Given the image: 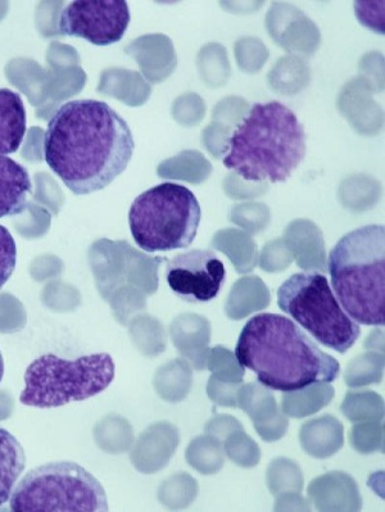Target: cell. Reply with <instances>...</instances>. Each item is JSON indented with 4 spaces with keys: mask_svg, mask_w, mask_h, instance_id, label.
Here are the masks:
<instances>
[{
    "mask_svg": "<svg viewBox=\"0 0 385 512\" xmlns=\"http://www.w3.org/2000/svg\"><path fill=\"white\" fill-rule=\"evenodd\" d=\"M31 193L29 171L12 158L0 156V219L22 214Z\"/></svg>",
    "mask_w": 385,
    "mask_h": 512,
    "instance_id": "15",
    "label": "cell"
},
{
    "mask_svg": "<svg viewBox=\"0 0 385 512\" xmlns=\"http://www.w3.org/2000/svg\"><path fill=\"white\" fill-rule=\"evenodd\" d=\"M335 298L356 323L385 324V229L366 225L344 235L330 251Z\"/></svg>",
    "mask_w": 385,
    "mask_h": 512,
    "instance_id": "4",
    "label": "cell"
},
{
    "mask_svg": "<svg viewBox=\"0 0 385 512\" xmlns=\"http://www.w3.org/2000/svg\"><path fill=\"white\" fill-rule=\"evenodd\" d=\"M384 353L368 351L355 357L344 371V382L350 388L368 387L382 383L384 376Z\"/></svg>",
    "mask_w": 385,
    "mask_h": 512,
    "instance_id": "27",
    "label": "cell"
},
{
    "mask_svg": "<svg viewBox=\"0 0 385 512\" xmlns=\"http://www.w3.org/2000/svg\"><path fill=\"white\" fill-rule=\"evenodd\" d=\"M130 20V8L126 2H71L58 17V29L62 35L107 47L124 38Z\"/></svg>",
    "mask_w": 385,
    "mask_h": 512,
    "instance_id": "9",
    "label": "cell"
},
{
    "mask_svg": "<svg viewBox=\"0 0 385 512\" xmlns=\"http://www.w3.org/2000/svg\"><path fill=\"white\" fill-rule=\"evenodd\" d=\"M334 396L332 384L314 383L297 391L284 392L280 409L288 418L305 419L329 406Z\"/></svg>",
    "mask_w": 385,
    "mask_h": 512,
    "instance_id": "19",
    "label": "cell"
},
{
    "mask_svg": "<svg viewBox=\"0 0 385 512\" xmlns=\"http://www.w3.org/2000/svg\"><path fill=\"white\" fill-rule=\"evenodd\" d=\"M206 367L215 378L226 383H243L246 374L235 353L224 346L211 348Z\"/></svg>",
    "mask_w": 385,
    "mask_h": 512,
    "instance_id": "31",
    "label": "cell"
},
{
    "mask_svg": "<svg viewBox=\"0 0 385 512\" xmlns=\"http://www.w3.org/2000/svg\"><path fill=\"white\" fill-rule=\"evenodd\" d=\"M25 466L24 447L11 432L0 428V507L11 500Z\"/></svg>",
    "mask_w": 385,
    "mask_h": 512,
    "instance_id": "20",
    "label": "cell"
},
{
    "mask_svg": "<svg viewBox=\"0 0 385 512\" xmlns=\"http://www.w3.org/2000/svg\"><path fill=\"white\" fill-rule=\"evenodd\" d=\"M212 326L205 316L183 314L172 320L170 337L176 350L197 371L206 369Z\"/></svg>",
    "mask_w": 385,
    "mask_h": 512,
    "instance_id": "12",
    "label": "cell"
},
{
    "mask_svg": "<svg viewBox=\"0 0 385 512\" xmlns=\"http://www.w3.org/2000/svg\"><path fill=\"white\" fill-rule=\"evenodd\" d=\"M240 365L273 391L292 392L314 383H333L341 365L321 351L283 315L260 314L244 325L235 348Z\"/></svg>",
    "mask_w": 385,
    "mask_h": 512,
    "instance_id": "2",
    "label": "cell"
},
{
    "mask_svg": "<svg viewBox=\"0 0 385 512\" xmlns=\"http://www.w3.org/2000/svg\"><path fill=\"white\" fill-rule=\"evenodd\" d=\"M242 430H244L243 424L237 418L225 414L215 415L205 427L206 434L220 439L223 443L230 434L242 432Z\"/></svg>",
    "mask_w": 385,
    "mask_h": 512,
    "instance_id": "37",
    "label": "cell"
},
{
    "mask_svg": "<svg viewBox=\"0 0 385 512\" xmlns=\"http://www.w3.org/2000/svg\"><path fill=\"white\" fill-rule=\"evenodd\" d=\"M253 427H255L262 441L269 443L278 442L288 432V416L283 411H280L273 419L267 420L265 423L255 424Z\"/></svg>",
    "mask_w": 385,
    "mask_h": 512,
    "instance_id": "36",
    "label": "cell"
},
{
    "mask_svg": "<svg viewBox=\"0 0 385 512\" xmlns=\"http://www.w3.org/2000/svg\"><path fill=\"white\" fill-rule=\"evenodd\" d=\"M285 240L301 269L328 271L323 234L315 224L305 220L292 222L285 230Z\"/></svg>",
    "mask_w": 385,
    "mask_h": 512,
    "instance_id": "14",
    "label": "cell"
},
{
    "mask_svg": "<svg viewBox=\"0 0 385 512\" xmlns=\"http://www.w3.org/2000/svg\"><path fill=\"white\" fill-rule=\"evenodd\" d=\"M26 110L21 95L0 89V156L16 153L26 135Z\"/></svg>",
    "mask_w": 385,
    "mask_h": 512,
    "instance_id": "17",
    "label": "cell"
},
{
    "mask_svg": "<svg viewBox=\"0 0 385 512\" xmlns=\"http://www.w3.org/2000/svg\"><path fill=\"white\" fill-rule=\"evenodd\" d=\"M270 305V292L257 276L243 278L231 288L225 305V314L230 320L246 319L257 311L265 310Z\"/></svg>",
    "mask_w": 385,
    "mask_h": 512,
    "instance_id": "18",
    "label": "cell"
},
{
    "mask_svg": "<svg viewBox=\"0 0 385 512\" xmlns=\"http://www.w3.org/2000/svg\"><path fill=\"white\" fill-rule=\"evenodd\" d=\"M275 511H311V501L301 492H287L275 497Z\"/></svg>",
    "mask_w": 385,
    "mask_h": 512,
    "instance_id": "38",
    "label": "cell"
},
{
    "mask_svg": "<svg viewBox=\"0 0 385 512\" xmlns=\"http://www.w3.org/2000/svg\"><path fill=\"white\" fill-rule=\"evenodd\" d=\"M158 396L169 403H179L193 387V367L184 359L167 362L158 369L153 380Z\"/></svg>",
    "mask_w": 385,
    "mask_h": 512,
    "instance_id": "21",
    "label": "cell"
},
{
    "mask_svg": "<svg viewBox=\"0 0 385 512\" xmlns=\"http://www.w3.org/2000/svg\"><path fill=\"white\" fill-rule=\"evenodd\" d=\"M303 451L314 459H329L342 450L344 428L341 421L332 415L306 421L300 430Z\"/></svg>",
    "mask_w": 385,
    "mask_h": 512,
    "instance_id": "16",
    "label": "cell"
},
{
    "mask_svg": "<svg viewBox=\"0 0 385 512\" xmlns=\"http://www.w3.org/2000/svg\"><path fill=\"white\" fill-rule=\"evenodd\" d=\"M185 459L202 475H214L224 468V443L210 434L194 438L185 451Z\"/></svg>",
    "mask_w": 385,
    "mask_h": 512,
    "instance_id": "24",
    "label": "cell"
},
{
    "mask_svg": "<svg viewBox=\"0 0 385 512\" xmlns=\"http://www.w3.org/2000/svg\"><path fill=\"white\" fill-rule=\"evenodd\" d=\"M341 410L353 424L364 423V421H383L385 414L383 397L368 389L348 391Z\"/></svg>",
    "mask_w": 385,
    "mask_h": 512,
    "instance_id": "25",
    "label": "cell"
},
{
    "mask_svg": "<svg viewBox=\"0 0 385 512\" xmlns=\"http://www.w3.org/2000/svg\"><path fill=\"white\" fill-rule=\"evenodd\" d=\"M350 444L361 455L384 452L383 421H364L355 423L350 432Z\"/></svg>",
    "mask_w": 385,
    "mask_h": 512,
    "instance_id": "32",
    "label": "cell"
},
{
    "mask_svg": "<svg viewBox=\"0 0 385 512\" xmlns=\"http://www.w3.org/2000/svg\"><path fill=\"white\" fill-rule=\"evenodd\" d=\"M267 488L274 497L287 492H302L305 478L301 466L287 457H278L270 462L266 471Z\"/></svg>",
    "mask_w": 385,
    "mask_h": 512,
    "instance_id": "26",
    "label": "cell"
},
{
    "mask_svg": "<svg viewBox=\"0 0 385 512\" xmlns=\"http://www.w3.org/2000/svg\"><path fill=\"white\" fill-rule=\"evenodd\" d=\"M3 376H4V360H3L2 352H0V383H2Z\"/></svg>",
    "mask_w": 385,
    "mask_h": 512,
    "instance_id": "40",
    "label": "cell"
},
{
    "mask_svg": "<svg viewBox=\"0 0 385 512\" xmlns=\"http://www.w3.org/2000/svg\"><path fill=\"white\" fill-rule=\"evenodd\" d=\"M212 247L225 253L239 274L251 273L257 265V247L253 239L242 231L221 230L212 240Z\"/></svg>",
    "mask_w": 385,
    "mask_h": 512,
    "instance_id": "22",
    "label": "cell"
},
{
    "mask_svg": "<svg viewBox=\"0 0 385 512\" xmlns=\"http://www.w3.org/2000/svg\"><path fill=\"white\" fill-rule=\"evenodd\" d=\"M134 337L140 350L147 356H158L166 351L167 334L161 321L149 315L134 321Z\"/></svg>",
    "mask_w": 385,
    "mask_h": 512,
    "instance_id": "29",
    "label": "cell"
},
{
    "mask_svg": "<svg viewBox=\"0 0 385 512\" xmlns=\"http://www.w3.org/2000/svg\"><path fill=\"white\" fill-rule=\"evenodd\" d=\"M243 383H226L211 375L207 383L208 398L216 405L238 407L237 397Z\"/></svg>",
    "mask_w": 385,
    "mask_h": 512,
    "instance_id": "35",
    "label": "cell"
},
{
    "mask_svg": "<svg viewBox=\"0 0 385 512\" xmlns=\"http://www.w3.org/2000/svg\"><path fill=\"white\" fill-rule=\"evenodd\" d=\"M198 482L188 473L171 475L158 489L161 504L170 510L187 509L198 496Z\"/></svg>",
    "mask_w": 385,
    "mask_h": 512,
    "instance_id": "28",
    "label": "cell"
},
{
    "mask_svg": "<svg viewBox=\"0 0 385 512\" xmlns=\"http://www.w3.org/2000/svg\"><path fill=\"white\" fill-rule=\"evenodd\" d=\"M237 402L239 409L246 412L253 425L265 423L282 411L270 388L257 382L242 384Z\"/></svg>",
    "mask_w": 385,
    "mask_h": 512,
    "instance_id": "23",
    "label": "cell"
},
{
    "mask_svg": "<svg viewBox=\"0 0 385 512\" xmlns=\"http://www.w3.org/2000/svg\"><path fill=\"white\" fill-rule=\"evenodd\" d=\"M224 452L234 464L244 469L255 468L261 461L260 446L244 430L230 434L225 439Z\"/></svg>",
    "mask_w": 385,
    "mask_h": 512,
    "instance_id": "30",
    "label": "cell"
},
{
    "mask_svg": "<svg viewBox=\"0 0 385 512\" xmlns=\"http://www.w3.org/2000/svg\"><path fill=\"white\" fill-rule=\"evenodd\" d=\"M17 264V246L11 231L0 225V289L8 283L15 273Z\"/></svg>",
    "mask_w": 385,
    "mask_h": 512,
    "instance_id": "33",
    "label": "cell"
},
{
    "mask_svg": "<svg viewBox=\"0 0 385 512\" xmlns=\"http://www.w3.org/2000/svg\"><path fill=\"white\" fill-rule=\"evenodd\" d=\"M13 512L108 511L106 491L83 466L71 461L38 466L17 483L9 504Z\"/></svg>",
    "mask_w": 385,
    "mask_h": 512,
    "instance_id": "7",
    "label": "cell"
},
{
    "mask_svg": "<svg viewBox=\"0 0 385 512\" xmlns=\"http://www.w3.org/2000/svg\"><path fill=\"white\" fill-rule=\"evenodd\" d=\"M115 375V361L108 353L76 360L47 353L27 366L20 402L36 409H57L67 403L89 400L106 391Z\"/></svg>",
    "mask_w": 385,
    "mask_h": 512,
    "instance_id": "6",
    "label": "cell"
},
{
    "mask_svg": "<svg viewBox=\"0 0 385 512\" xmlns=\"http://www.w3.org/2000/svg\"><path fill=\"white\" fill-rule=\"evenodd\" d=\"M278 306L324 347L346 353L360 338L361 329L335 298L323 274H294L278 289Z\"/></svg>",
    "mask_w": 385,
    "mask_h": 512,
    "instance_id": "8",
    "label": "cell"
},
{
    "mask_svg": "<svg viewBox=\"0 0 385 512\" xmlns=\"http://www.w3.org/2000/svg\"><path fill=\"white\" fill-rule=\"evenodd\" d=\"M224 154L226 169L244 180L285 183L305 160V128L285 104L256 103L231 134Z\"/></svg>",
    "mask_w": 385,
    "mask_h": 512,
    "instance_id": "3",
    "label": "cell"
},
{
    "mask_svg": "<svg viewBox=\"0 0 385 512\" xmlns=\"http://www.w3.org/2000/svg\"><path fill=\"white\" fill-rule=\"evenodd\" d=\"M225 279L224 262L208 249H193L167 261V284L188 303L212 301L219 296Z\"/></svg>",
    "mask_w": 385,
    "mask_h": 512,
    "instance_id": "10",
    "label": "cell"
},
{
    "mask_svg": "<svg viewBox=\"0 0 385 512\" xmlns=\"http://www.w3.org/2000/svg\"><path fill=\"white\" fill-rule=\"evenodd\" d=\"M292 253L282 239L267 243L261 253V269L267 273L283 271L292 264Z\"/></svg>",
    "mask_w": 385,
    "mask_h": 512,
    "instance_id": "34",
    "label": "cell"
},
{
    "mask_svg": "<svg viewBox=\"0 0 385 512\" xmlns=\"http://www.w3.org/2000/svg\"><path fill=\"white\" fill-rule=\"evenodd\" d=\"M366 350L384 353V333L383 330H374L373 333L366 338L364 344Z\"/></svg>",
    "mask_w": 385,
    "mask_h": 512,
    "instance_id": "39",
    "label": "cell"
},
{
    "mask_svg": "<svg viewBox=\"0 0 385 512\" xmlns=\"http://www.w3.org/2000/svg\"><path fill=\"white\" fill-rule=\"evenodd\" d=\"M307 496L321 512H357L362 509L360 488L344 471H330L312 480Z\"/></svg>",
    "mask_w": 385,
    "mask_h": 512,
    "instance_id": "11",
    "label": "cell"
},
{
    "mask_svg": "<svg viewBox=\"0 0 385 512\" xmlns=\"http://www.w3.org/2000/svg\"><path fill=\"white\" fill-rule=\"evenodd\" d=\"M202 210L192 190L175 183L158 184L140 194L129 211L131 235L143 251L170 252L192 246Z\"/></svg>",
    "mask_w": 385,
    "mask_h": 512,
    "instance_id": "5",
    "label": "cell"
},
{
    "mask_svg": "<svg viewBox=\"0 0 385 512\" xmlns=\"http://www.w3.org/2000/svg\"><path fill=\"white\" fill-rule=\"evenodd\" d=\"M180 444L179 429L174 424L161 421L143 434L133 455L134 464L144 474H154L165 469Z\"/></svg>",
    "mask_w": 385,
    "mask_h": 512,
    "instance_id": "13",
    "label": "cell"
},
{
    "mask_svg": "<svg viewBox=\"0 0 385 512\" xmlns=\"http://www.w3.org/2000/svg\"><path fill=\"white\" fill-rule=\"evenodd\" d=\"M135 140L128 122L94 99L62 104L44 135V158L76 196L107 188L128 169Z\"/></svg>",
    "mask_w": 385,
    "mask_h": 512,
    "instance_id": "1",
    "label": "cell"
}]
</instances>
